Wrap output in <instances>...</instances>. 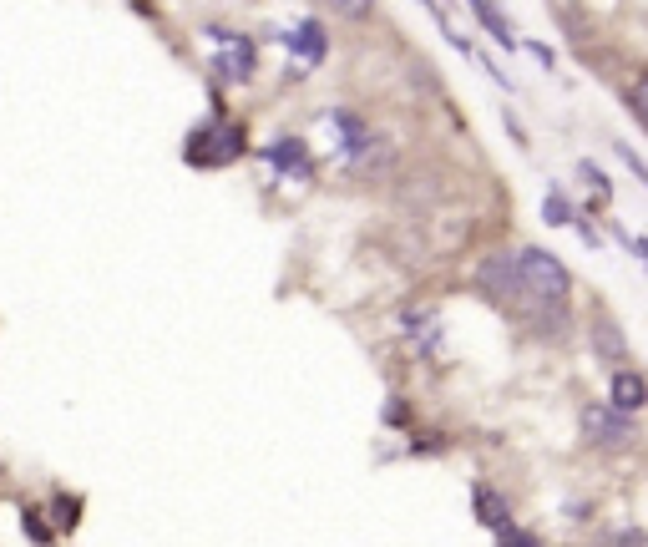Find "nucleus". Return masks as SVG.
Returning a JSON list of instances; mask_svg holds the SVG:
<instances>
[{
    "mask_svg": "<svg viewBox=\"0 0 648 547\" xmlns=\"http://www.w3.org/2000/svg\"><path fill=\"white\" fill-rule=\"evenodd\" d=\"M264 158H269V168L284 173V178H309V173H314V168H309V152H304L299 137H279V142H269V147H264Z\"/></svg>",
    "mask_w": 648,
    "mask_h": 547,
    "instance_id": "nucleus-6",
    "label": "nucleus"
},
{
    "mask_svg": "<svg viewBox=\"0 0 648 547\" xmlns=\"http://www.w3.org/2000/svg\"><path fill=\"white\" fill-rule=\"evenodd\" d=\"M284 46L299 56V66H319V61H324V51H330V36H324V26H319V21H299V26L284 36Z\"/></svg>",
    "mask_w": 648,
    "mask_h": 547,
    "instance_id": "nucleus-7",
    "label": "nucleus"
},
{
    "mask_svg": "<svg viewBox=\"0 0 648 547\" xmlns=\"http://www.w3.org/2000/svg\"><path fill=\"white\" fill-rule=\"evenodd\" d=\"M26 532H31L36 542H51V532H46V522H36V512H26Z\"/></svg>",
    "mask_w": 648,
    "mask_h": 547,
    "instance_id": "nucleus-20",
    "label": "nucleus"
},
{
    "mask_svg": "<svg viewBox=\"0 0 648 547\" xmlns=\"http://www.w3.org/2000/svg\"><path fill=\"white\" fill-rule=\"evenodd\" d=\"M56 522H61V527H76V502H71V497H56Z\"/></svg>",
    "mask_w": 648,
    "mask_h": 547,
    "instance_id": "nucleus-19",
    "label": "nucleus"
},
{
    "mask_svg": "<svg viewBox=\"0 0 648 547\" xmlns=\"http://www.w3.org/2000/svg\"><path fill=\"white\" fill-rule=\"evenodd\" d=\"M243 127H233V122H213V127H203L198 137H193V152H188V163H198V168H223V163H233V158H243Z\"/></svg>",
    "mask_w": 648,
    "mask_h": 547,
    "instance_id": "nucleus-3",
    "label": "nucleus"
},
{
    "mask_svg": "<svg viewBox=\"0 0 648 547\" xmlns=\"http://www.w3.org/2000/svg\"><path fill=\"white\" fill-rule=\"evenodd\" d=\"M497 547H542V537L527 532V527H502V532H497Z\"/></svg>",
    "mask_w": 648,
    "mask_h": 547,
    "instance_id": "nucleus-14",
    "label": "nucleus"
},
{
    "mask_svg": "<svg viewBox=\"0 0 648 547\" xmlns=\"http://www.w3.org/2000/svg\"><path fill=\"white\" fill-rule=\"evenodd\" d=\"M476 284H481V294H492L502 309H517V304H522L517 254H492V259H481V269H476Z\"/></svg>",
    "mask_w": 648,
    "mask_h": 547,
    "instance_id": "nucleus-5",
    "label": "nucleus"
},
{
    "mask_svg": "<svg viewBox=\"0 0 648 547\" xmlns=\"http://www.w3.org/2000/svg\"><path fill=\"white\" fill-rule=\"evenodd\" d=\"M618 158H623V163H628V173H638V183H643V188H648V163H643V158H638V152H633V147H628V142H618Z\"/></svg>",
    "mask_w": 648,
    "mask_h": 547,
    "instance_id": "nucleus-17",
    "label": "nucleus"
},
{
    "mask_svg": "<svg viewBox=\"0 0 648 547\" xmlns=\"http://www.w3.org/2000/svg\"><path fill=\"white\" fill-rule=\"evenodd\" d=\"M203 36L218 46V56H213V71L223 76V82H249V76H254V66H259V51H254V41H249V36H238V31H228V26H218V21H208V26H203Z\"/></svg>",
    "mask_w": 648,
    "mask_h": 547,
    "instance_id": "nucleus-2",
    "label": "nucleus"
},
{
    "mask_svg": "<svg viewBox=\"0 0 648 547\" xmlns=\"http://www.w3.org/2000/svg\"><path fill=\"white\" fill-rule=\"evenodd\" d=\"M517 279H522L527 315H537V330H547V315L562 330V309H567V294H573V274L562 269V259L532 244L517 254Z\"/></svg>",
    "mask_w": 648,
    "mask_h": 547,
    "instance_id": "nucleus-1",
    "label": "nucleus"
},
{
    "mask_svg": "<svg viewBox=\"0 0 648 547\" xmlns=\"http://www.w3.org/2000/svg\"><path fill=\"white\" fill-rule=\"evenodd\" d=\"M583 436L598 451H628L638 441V426H633V416H618L613 406H588L583 411Z\"/></svg>",
    "mask_w": 648,
    "mask_h": 547,
    "instance_id": "nucleus-4",
    "label": "nucleus"
},
{
    "mask_svg": "<svg viewBox=\"0 0 648 547\" xmlns=\"http://www.w3.org/2000/svg\"><path fill=\"white\" fill-rule=\"evenodd\" d=\"M476 522H481V527H492V532L512 527L507 497H502V492H492V487H476Z\"/></svg>",
    "mask_w": 648,
    "mask_h": 547,
    "instance_id": "nucleus-9",
    "label": "nucleus"
},
{
    "mask_svg": "<svg viewBox=\"0 0 648 547\" xmlns=\"http://www.w3.org/2000/svg\"><path fill=\"white\" fill-rule=\"evenodd\" d=\"M400 330H405V335H416L426 355L441 345V325H436V315H431V309H405V315H400Z\"/></svg>",
    "mask_w": 648,
    "mask_h": 547,
    "instance_id": "nucleus-10",
    "label": "nucleus"
},
{
    "mask_svg": "<svg viewBox=\"0 0 648 547\" xmlns=\"http://www.w3.org/2000/svg\"><path fill=\"white\" fill-rule=\"evenodd\" d=\"M542 218H547V223H573V208H567V198H562V193H547Z\"/></svg>",
    "mask_w": 648,
    "mask_h": 547,
    "instance_id": "nucleus-16",
    "label": "nucleus"
},
{
    "mask_svg": "<svg viewBox=\"0 0 648 547\" xmlns=\"http://www.w3.org/2000/svg\"><path fill=\"white\" fill-rule=\"evenodd\" d=\"M593 345H598V355H603V360H623V355H628V340H623V330H618L608 315H598V320H593Z\"/></svg>",
    "mask_w": 648,
    "mask_h": 547,
    "instance_id": "nucleus-11",
    "label": "nucleus"
},
{
    "mask_svg": "<svg viewBox=\"0 0 648 547\" xmlns=\"http://www.w3.org/2000/svg\"><path fill=\"white\" fill-rule=\"evenodd\" d=\"M648 406V380L638 375V370H618L613 375V411L618 416H633V411H643Z\"/></svg>",
    "mask_w": 648,
    "mask_h": 547,
    "instance_id": "nucleus-8",
    "label": "nucleus"
},
{
    "mask_svg": "<svg viewBox=\"0 0 648 547\" xmlns=\"http://www.w3.org/2000/svg\"><path fill=\"white\" fill-rule=\"evenodd\" d=\"M471 11H476V21H481L486 31H492L502 46H512V26H507V16H502L497 6H471Z\"/></svg>",
    "mask_w": 648,
    "mask_h": 547,
    "instance_id": "nucleus-12",
    "label": "nucleus"
},
{
    "mask_svg": "<svg viewBox=\"0 0 648 547\" xmlns=\"http://www.w3.org/2000/svg\"><path fill=\"white\" fill-rule=\"evenodd\" d=\"M628 107H633V117H638V122L648 127V71H643L638 82L628 87Z\"/></svg>",
    "mask_w": 648,
    "mask_h": 547,
    "instance_id": "nucleus-13",
    "label": "nucleus"
},
{
    "mask_svg": "<svg viewBox=\"0 0 648 547\" xmlns=\"http://www.w3.org/2000/svg\"><path fill=\"white\" fill-rule=\"evenodd\" d=\"M598 547H648V537H643L638 527H618V532H608Z\"/></svg>",
    "mask_w": 648,
    "mask_h": 547,
    "instance_id": "nucleus-15",
    "label": "nucleus"
},
{
    "mask_svg": "<svg viewBox=\"0 0 648 547\" xmlns=\"http://www.w3.org/2000/svg\"><path fill=\"white\" fill-rule=\"evenodd\" d=\"M578 173H583V178L593 183V193H598V198H608V193H613V188H608V178H603V173H598L593 163H578Z\"/></svg>",
    "mask_w": 648,
    "mask_h": 547,
    "instance_id": "nucleus-18",
    "label": "nucleus"
}]
</instances>
